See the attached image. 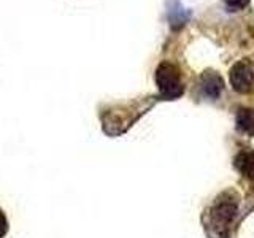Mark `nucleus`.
I'll list each match as a JSON object with an SVG mask.
<instances>
[{"label": "nucleus", "instance_id": "obj_8", "mask_svg": "<svg viewBox=\"0 0 254 238\" xmlns=\"http://www.w3.org/2000/svg\"><path fill=\"white\" fill-rule=\"evenodd\" d=\"M6 232H8V221H6L5 213L0 210V238H3Z\"/></svg>", "mask_w": 254, "mask_h": 238}, {"label": "nucleus", "instance_id": "obj_3", "mask_svg": "<svg viewBox=\"0 0 254 238\" xmlns=\"http://www.w3.org/2000/svg\"><path fill=\"white\" fill-rule=\"evenodd\" d=\"M229 79H230V84L234 87V91L240 94L250 92L254 84V71H253L251 63L248 60L237 62L229 71Z\"/></svg>", "mask_w": 254, "mask_h": 238}, {"label": "nucleus", "instance_id": "obj_7", "mask_svg": "<svg viewBox=\"0 0 254 238\" xmlns=\"http://www.w3.org/2000/svg\"><path fill=\"white\" fill-rule=\"evenodd\" d=\"M224 2L230 11H240L250 5V0H224Z\"/></svg>", "mask_w": 254, "mask_h": 238}, {"label": "nucleus", "instance_id": "obj_4", "mask_svg": "<svg viewBox=\"0 0 254 238\" xmlns=\"http://www.w3.org/2000/svg\"><path fill=\"white\" fill-rule=\"evenodd\" d=\"M200 87L205 97L211 100H216L221 97L222 91H224V81L222 78L213 70H205L200 76Z\"/></svg>", "mask_w": 254, "mask_h": 238}, {"label": "nucleus", "instance_id": "obj_1", "mask_svg": "<svg viewBox=\"0 0 254 238\" xmlns=\"http://www.w3.org/2000/svg\"><path fill=\"white\" fill-rule=\"evenodd\" d=\"M154 79H156V86L159 92H161V95L165 99H172V100L178 99L180 95H183V92H185L178 68L169 62L159 63V67L156 68Z\"/></svg>", "mask_w": 254, "mask_h": 238}, {"label": "nucleus", "instance_id": "obj_2", "mask_svg": "<svg viewBox=\"0 0 254 238\" xmlns=\"http://www.w3.org/2000/svg\"><path fill=\"white\" fill-rule=\"evenodd\" d=\"M238 211V198L234 192H224L211 210V218L216 226L227 227L237 216Z\"/></svg>", "mask_w": 254, "mask_h": 238}, {"label": "nucleus", "instance_id": "obj_5", "mask_svg": "<svg viewBox=\"0 0 254 238\" xmlns=\"http://www.w3.org/2000/svg\"><path fill=\"white\" fill-rule=\"evenodd\" d=\"M237 129L245 135L254 137V108H240L237 113Z\"/></svg>", "mask_w": 254, "mask_h": 238}, {"label": "nucleus", "instance_id": "obj_6", "mask_svg": "<svg viewBox=\"0 0 254 238\" xmlns=\"http://www.w3.org/2000/svg\"><path fill=\"white\" fill-rule=\"evenodd\" d=\"M235 167L243 177L254 181V151H242L235 157Z\"/></svg>", "mask_w": 254, "mask_h": 238}]
</instances>
